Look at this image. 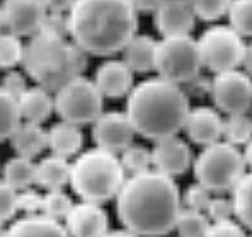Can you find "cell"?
Returning <instances> with one entry per match:
<instances>
[{
  "mask_svg": "<svg viewBox=\"0 0 252 237\" xmlns=\"http://www.w3.org/2000/svg\"><path fill=\"white\" fill-rule=\"evenodd\" d=\"M181 212L183 195L177 183L155 169L128 176L116 196L120 222L140 237L167 236Z\"/></svg>",
  "mask_w": 252,
  "mask_h": 237,
  "instance_id": "6da1fadb",
  "label": "cell"
},
{
  "mask_svg": "<svg viewBox=\"0 0 252 237\" xmlns=\"http://www.w3.org/2000/svg\"><path fill=\"white\" fill-rule=\"evenodd\" d=\"M66 22L70 39L94 57L120 53L138 31V14L129 0H75Z\"/></svg>",
  "mask_w": 252,
  "mask_h": 237,
  "instance_id": "7a4b0ae2",
  "label": "cell"
},
{
  "mask_svg": "<svg viewBox=\"0 0 252 237\" xmlns=\"http://www.w3.org/2000/svg\"><path fill=\"white\" fill-rule=\"evenodd\" d=\"M189 109V98L184 89L157 75L131 89L125 113L136 135L157 142L183 132Z\"/></svg>",
  "mask_w": 252,
  "mask_h": 237,
  "instance_id": "3957f363",
  "label": "cell"
},
{
  "mask_svg": "<svg viewBox=\"0 0 252 237\" xmlns=\"http://www.w3.org/2000/svg\"><path fill=\"white\" fill-rule=\"evenodd\" d=\"M87 67V53L66 36L39 31L24 48L22 68L38 86L57 92L68 80L82 75Z\"/></svg>",
  "mask_w": 252,
  "mask_h": 237,
  "instance_id": "277c9868",
  "label": "cell"
},
{
  "mask_svg": "<svg viewBox=\"0 0 252 237\" xmlns=\"http://www.w3.org/2000/svg\"><path fill=\"white\" fill-rule=\"evenodd\" d=\"M126 177L118 154L94 147L80 152L72 162L70 186L82 202L102 205L116 198Z\"/></svg>",
  "mask_w": 252,
  "mask_h": 237,
  "instance_id": "5b68a950",
  "label": "cell"
},
{
  "mask_svg": "<svg viewBox=\"0 0 252 237\" xmlns=\"http://www.w3.org/2000/svg\"><path fill=\"white\" fill-rule=\"evenodd\" d=\"M196 181L206 186L211 193L221 195L232 191L246 174L247 166L244 162L242 150L225 140L203 147L196 161L192 162Z\"/></svg>",
  "mask_w": 252,
  "mask_h": 237,
  "instance_id": "8992f818",
  "label": "cell"
},
{
  "mask_svg": "<svg viewBox=\"0 0 252 237\" xmlns=\"http://www.w3.org/2000/svg\"><path fill=\"white\" fill-rule=\"evenodd\" d=\"M104 96L94 80L79 75L55 92V113L79 127L92 125L104 113Z\"/></svg>",
  "mask_w": 252,
  "mask_h": 237,
  "instance_id": "52a82bcc",
  "label": "cell"
},
{
  "mask_svg": "<svg viewBox=\"0 0 252 237\" xmlns=\"http://www.w3.org/2000/svg\"><path fill=\"white\" fill-rule=\"evenodd\" d=\"M201 68L203 60L198 39H194L191 34L162 38L158 41L157 65H155L158 77L183 86L192 77L201 73Z\"/></svg>",
  "mask_w": 252,
  "mask_h": 237,
  "instance_id": "ba28073f",
  "label": "cell"
},
{
  "mask_svg": "<svg viewBox=\"0 0 252 237\" xmlns=\"http://www.w3.org/2000/svg\"><path fill=\"white\" fill-rule=\"evenodd\" d=\"M203 67L211 73H221L227 70L242 68L246 41L228 24H215L203 31L198 38Z\"/></svg>",
  "mask_w": 252,
  "mask_h": 237,
  "instance_id": "9c48e42d",
  "label": "cell"
},
{
  "mask_svg": "<svg viewBox=\"0 0 252 237\" xmlns=\"http://www.w3.org/2000/svg\"><path fill=\"white\" fill-rule=\"evenodd\" d=\"M210 98L220 113H249L252 108V77L240 68L215 73Z\"/></svg>",
  "mask_w": 252,
  "mask_h": 237,
  "instance_id": "30bf717a",
  "label": "cell"
},
{
  "mask_svg": "<svg viewBox=\"0 0 252 237\" xmlns=\"http://www.w3.org/2000/svg\"><path fill=\"white\" fill-rule=\"evenodd\" d=\"M0 16L7 33L19 38H31L41 31L48 10L43 0H2Z\"/></svg>",
  "mask_w": 252,
  "mask_h": 237,
  "instance_id": "8fae6325",
  "label": "cell"
},
{
  "mask_svg": "<svg viewBox=\"0 0 252 237\" xmlns=\"http://www.w3.org/2000/svg\"><path fill=\"white\" fill-rule=\"evenodd\" d=\"M136 132L129 118L121 111H106L92 123V140L95 147L121 154L133 143Z\"/></svg>",
  "mask_w": 252,
  "mask_h": 237,
  "instance_id": "7c38bea8",
  "label": "cell"
},
{
  "mask_svg": "<svg viewBox=\"0 0 252 237\" xmlns=\"http://www.w3.org/2000/svg\"><path fill=\"white\" fill-rule=\"evenodd\" d=\"M154 169L169 177L183 176L191 168L192 154L188 142L179 135L165 136L155 142L152 149Z\"/></svg>",
  "mask_w": 252,
  "mask_h": 237,
  "instance_id": "4fadbf2b",
  "label": "cell"
},
{
  "mask_svg": "<svg viewBox=\"0 0 252 237\" xmlns=\"http://www.w3.org/2000/svg\"><path fill=\"white\" fill-rule=\"evenodd\" d=\"M70 237H104L109 232V217L102 205L92 202L75 203L63 220Z\"/></svg>",
  "mask_w": 252,
  "mask_h": 237,
  "instance_id": "5bb4252c",
  "label": "cell"
},
{
  "mask_svg": "<svg viewBox=\"0 0 252 237\" xmlns=\"http://www.w3.org/2000/svg\"><path fill=\"white\" fill-rule=\"evenodd\" d=\"M184 133L189 142L196 145H211L223 136V118L220 111L211 106H196L191 108L184 121Z\"/></svg>",
  "mask_w": 252,
  "mask_h": 237,
  "instance_id": "9a60e30c",
  "label": "cell"
},
{
  "mask_svg": "<svg viewBox=\"0 0 252 237\" xmlns=\"http://www.w3.org/2000/svg\"><path fill=\"white\" fill-rule=\"evenodd\" d=\"M194 10L189 2H162L154 12V22L162 38L188 36L196 26Z\"/></svg>",
  "mask_w": 252,
  "mask_h": 237,
  "instance_id": "2e32d148",
  "label": "cell"
},
{
  "mask_svg": "<svg viewBox=\"0 0 252 237\" xmlns=\"http://www.w3.org/2000/svg\"><path fill=\"white\" fill-rule=\"evenodd\" d=\"M135 72L123 60H106L95 70L94 82L101 94L107 99L128 98L131 89L135 87Z\"/></svg>",
  "mask_w": 252,
  "mask_h": 237,
  "instance_id": "e0dca14e",
  "label": "cell"
},
{
  "mask_svg": "<svg viewBox=\"0 0 252 237\" xmlns=\"http://www.w3.org/2000/svg\"><path fill=\"white\" fill-rule=\"evenodd\" d=\"M3 237H70V234L63 222L38 213L14 220Z\"/></svg>",
  "mask_w": 252,
  "mask_h": 237,
  "instance_id": "ac0fdd59",
  "label": "cell"
},
{
  "mask_svg": "<svg viewBox=\"0 0 252 237\" xmlns=\"http://www.w3.org/2000/svg\"><path fill=\"white\" fill-rule=\"evenodd\" d=\"M157 50L158 41H155L148 34L136 33L121 50L123 53L121 60L135 73H148L155 70V65H157Z\"/></svg>",
  "mask_w": 252,
  "mask_h": 237,
  "instance_id": "d6986e66",
  "label": "cell"
},
{
  "mask_svg": "<svg viewBox=\"0 0 252 237\" xmlns=\"http://www.w3.org/2000/svg\"><path fill=\"white\" fill-rule=\"evenodd\" d=\"M22 121L43 125L55 113V96L41 86L29 87L17 99Z\"/></svg>",
  "mask_w": 252,
  "mask_h": 237,
  "instance_id": "ffe728a7",
  "label": "cell"
},
{
  "mask_svg": "<svg viewBox=\"0 0 252 237\" xmlns=\"http://www.w3.org/2000/svg\"><path fill=\"white\" fill-rule=\"evenodd\" d=\"M84 147V133L79 125L60 120L48 130V149L51 154L70 159L77 157Z\"/></svg>",
  "mask_w": 252,
  "mask_h": 237,
  "instance_id": "44dd1931",
  "label": "cell"
},
{
  "mask_svg": "<svg viewBox=\"0 0 252 237\" xmlns=\"http://www.w3.org/2000/svg\"><path fill=\"white\" fill-rule=\"evenodd\" d=\"M70 171L72 162H68V159L51 154L36 162V184L44 191L63 190L70 184Z\"/></svg>",
  "mask_w": 252,
  "mask_h": 237,
  "instance_id": "7402d4cb",
  "label": "cell"
},
{
  "mask_svg": "<svg viewBox=\"0 0 252 237\" xmlns=\"http://www.w3.org/2000/svg\"><path fill=\"white\" fill-rule=\"evenodd\" d=\"M10 143L17 155L34 159L48 149V130H44L43 125L21 121L10 136Z\"/></svg>",
  "mask_w": 252,
  "mask_h": 237,
  "instance_id": "603a6c76",
  "label": "cell"
},
{
  "mask_svg": "<svg viewBox=\"0 0 252 237\" xmlns=\"http://www.w3.org/2000/svg\"><path fill=\"white\" fill-rule=\"evenodd\" d=\"M2 179L17 191L31 188L32 184H36V162L22 155L10 157L3 164Z\"/></svg>",
  "mask_w": 252,
  "mask_h": 237,
  "instance_id": "cb8c5ba5",
  "label": "cell"
},
{
  "mask_svg": "<svg viewBox=\"0 0 252 237\" xmlns=\"http://www.w3.org/2000/svg\"><path fill=\"white\" fill-rule=\"evenodd\" d=\"M232 203L235 218L252 231V171L244 174L232 190Z\"/></svg>",
  "mask_w": 252,
  "mask_h": 237,
  "instance_id": "d4e9b609",
  "label": "cell"
},
{
  "mask_svg": "<svg viewBox=\"0 0 252 237\" xmlns=\"http://www.w3.org/2000/svg\"><path fill=\"white\" fill-rule=\"evenodd\" d=\"M221 140L235 147L246 145L249 140H252V116H249V113L227 114V118L223 120Z\"/></svg>",
  "mask_w": 252,
  "mask_h": 237,
  "instance_id": "484cf974",
  "label": "cell"
},
{
  "mask_svg": "<svg viewBox=\"0 0 252 237\" xmlns=\"http://www.w3.org/2000/svg\"><path fill=\"white\" fill-rule=\"evenodd\" d=\"M21 121L17 99L0 87V142L10 140Z\"/></svg>",
  "mask_w": 252,
  "mask_h": 237,
  "instance_id": "4316f807",
  "label": "cell"
},
{
  "mask_svg": "<svg viewBox=\"0 0 252 237\" xmlns=\"http://www.w3.org/2000/svg\"><path fill=\"white\" fill-rule=\"evenodd\" d=\"M121 164H123L126 174H140L154 169V159H152V149L140 145V143H131L129 147L121 152L120 155Z\"/></svg>",
  "mask_w": 252,
  "mask_h": 237,
  "instance_id": "83f0119b",
  "label": "cell"
},
{
  "mask_svg": "<svg viewBox=\"0 0 252 237\" xmlns=\"http://www.w3.org/2000/svg\"><path fill=\"white\" fill-rule=\"evenodd\" d=\"M210 224L211 222L205 212L189 210L183 206V212L176 222V231L179 237H205Z\"/></svg>",
  "mask_w": 252,
  "mask_h": 237,
  "instance_id": "f1b7e54d",
  "label": "cell"
},
{
  "mask_svg": "<svg viewBox=\"0 0 252 237\" xmlns=\"http://www.w3.org/2000/svg\"><path fill=\"white\" fill-rule=\"evenodd\" d=\"M26 44L21 41L19 36L12 33H2L0 34V68L10 70L17 65H22Z\"/></svg>",
  "mask_w": 252,
  "mask_h": 237,
  "instance_id": "f546056e",
  "label": "cell"
},
{
  "mask_svg": "<svg viewBox=\"0 0 252 237\" xmlns=\"http://www.w3.org/2000/svg\"><path fill=\"white\" fill-rule=\"evenodd\" d=\"M227 16L228 26L242 38H252V0H232Z\"/></svg>",
  "mask_w": 252,
  "mask_h": 237,
  "instance_id": "4dcf8cb0",
  "label": "cell"
},
{
  "mask_svg": "<svg viewBox=\"0 0 252 237\" xmlns=\"http://www.w3.org/2000/svg\"><path fill=\"white\" fill-rule=\"evenodd\" d=\"M73 205H75V203L72 202L68 193H65L63 190H51L43 195L41 213L50 218H55V220L63 222L66 218V215L70 213Z\"/></svg>",
  "mask_w": 252,
  "mask_h": 237,
  "instance_id": "1f68e13d",
  "label": "cell"
},
{
  "mask_svg": "<svg viewBox=\"0 0 252 237\" xmlns=\"http://www.w3.org/2000/svg\"><path fill=\"white\" fill-rule=\"evenodd\" d=\"M196 17L205 22H215L228 14L232 0H189Z\"/></svg>",
  "mask_w": 252,
  "mask_h": 237,
  "instance_id": "d6a6232c",
  "label": "cell"
},
{
  "mask_svg": "<svg viewBox=\"0 0 252 237\" xmlns=\"http://www.w3.org/2000/svg\"><path fill=\"white\" fill-rule=\"evenodd\" d=\"M215 193H211L206 186H203L201 183H192L186 188L183 195V205L184 208L189 210H199V212H205L206 206H208L211 196Z\"/></svg>",
  "mask_w": 252,
  "mask_h": 237,
  "instance_id": "836d02e7",
  "label": "cell"
},
{
  "mask_svg": "<svg viewBox=\"0 0 252 237\" xmlns=\"http://www.w3.org/2000/svg\"><path fill=\"white\" fill-rule=\"evenodd\" d=\"M17 195L19 191L14 190L5 181H0V224L12 220L14 215L19 212L17 208Z\"/></svg>",
  "mask_w": 252,
  "mask_h": 237,
  "instance_id": "e575fe53",
  "label": "cell"
},
{
  "mask_svg": "<svg viewBox=\"0 0 252 237\" xmlns=\"http://www.w3.org/2000/svg\"><path fill=\"white\" fill-rule=\"evenodd\" d=\"M206 217L210 218V222H221L228 220V218L235 217L233 212V203L232 198H225L221 195H213L205 210Z\"/></svg>",
  "mask_w": 252,
  "mask_h": 237,
  "instance_id": "d590c367",
  "label": "cell"
},
{
  "mask_svg": "<svg viewBox=\"0 0 252 237\" xmlns=\"http://www.w3.org/2000/svg\"><path fill=\"white\" fill-rule=\"evenodd\" d=\"M17 208L24 215H38L43 210V193L32 190V188H26L21 190L17 195Z\"/></svg>",
  "mask_w": 252,
  "mask_h": 237,
  "instance_id": "8d00e7d4",
  "label": "cell"
},
{
  "mask_svg": "<svg viewBox=\"0 0 252 237\" xmlns=\"http://www.w3.org/2000/svg\"><path fill=\"white\" fill-rule=\"evenodd\" d=\"M0 87H2L5 92H9L10 96H14L16 99H19L21 96L29 89L26 75L22 72H19L17 68L5 70V75L2 77V84H0Z\"/></svg>",
  "mask_w": 252,
  "mask_h": 237,
  "instance_id": "74e56055",
  "label": "cell"
},
{
  "mask_svg": "<svg viewBox=\"0 0 252 237\" xmlns=\"http://www.w3.org/2000/svg\"><path fill=\"white\" fill-rule=\"evenodd\" d=\"M205 237H247L242 225L233 218L221 222H211Z\"/></svg>",
  "mask_w": 252,
  "mask_h": 237,
  "instance_id": "f35d334b",
  "label": "cell"
},
{
  "mask_svg": "<svg viewBox=\"0 0 252 237\" xmlns=\"http://www.w3.org/2000/svg\"><path fill=\"white\" fill-rule=\"evenodd\" d=\"M181 87L184 89L188 98H205V96H210L211 80L203 77L201 73H198V75L192 77L191 80H188V82L183 84Z\"/></svg>",
  "mask_w": 252,
  "mask_h": 237,
  "instance_id": "ab89813d",
  "label": "cell"
},
{
  "mask_svg": "<svg viewBox=\"0 0 252 237\" xmlns=\"http://www.w3.org/2000/svg\"><path fill=\"white\" fill-rule=\"evenodd\" d=\"M43 3L50 14H68L75 0H43Z\"/></svg>",
  "mask_w": 252,
  "mask_h": 237,
  "instance_id": "60d3db41",
  "label": "cell"
},
{
  "mask_svg": "<svg viewBox=\"0 0 252 237\" xmlns=\"http://www.w3.org/2000/svg\"><path fill=\"white\" fill-rule=\"evenodd\" d=\"M131 7L136 10V14H154L160 5V0H129Z\"/></svg>",
  "mask_w": 252,
  "mask_h": 237,
  "instance_id": "b9f144b4",
  "label": "cell"
},
{
  "mask_svg": "<svg viewBox=\"0 0 252 237\" xmlns=\"http://www.w3.org/2000/svg\"><path fill=\"white\" fill-rule=\"evenodd\" d=\"M242 68H244V72H247L252 77V43L246 44V53H244Z\"/></svg>",
  "mask_w": 252,
  "mask_h": 237,
  "instance_id": "7bdbcfd3",
  "label": "cell"
},
{
  "mask_svg": "<svg viewBox=\"0 0 252 237\" xmlns=\"http://www.w3.org/2000/svg\"><path fill=\"white\" fill-rule=\"evenodd\" d=\"M242 155H244V162H246V166L252 171V140H249V142L244 145Z\"/></svg>",
  "mask_w": 252,
  "mask_h": 237,
  "instance_id": "ee69618b",
  "label": "cell"
},
{
  "mask_svg": "<svg viewBox=\"0 0 252 237\" xmlns=\"http://www.w3.org/2000/svg\"><path fill=\"white\" fill-rule=\"evenodd\" d=\"M104 237H140L135 232L128 231V229H120V231H109Z\"/></svg>",
  "mask_w": 252,
  "mask_h": 237,
  "instance_id": "f6af8a7d",
  "label": "cell"
},
{
  "mask_svg": "<svg viewBox=\"0 0 252 237\" xmlns=\"http://www.w3.org/2000/svg\"><path fill=\"white\" fill-rule=\"evenodd\" d=\"M160 2H189V0H160Z\"/></svg>",
  "mask_w": 252,
  "mask_h": 237,
  "instance_id": "bcb514c9",
  "label": "cell"
},
{
  "mask_svg": "<svg viewBox=\"0 0 252 237\" xmlns=\"http://www.w3.org/2000/svg\"><path fill=\"white\" fill-rule=\"evenodd\" d=\"M3 234H5V229H3L2 224H0V237H3Z\"/></svg>",
  "mask_w": 252,
  "mask_h": 237,
  "instance_id": "7dc6e473",
  "label": "cell"
},
{
  "mask_svg": "<svg viewBox=\"0 0 252 237\" xmlns=\"http://www.w3.org/2000/svg\"><path fill=\"white\" fill-rule=\"evenodd\" d=\"M2 29H3V24H2V16H0V34H2Z\"/></svg>",
  "mask_w": 252,
  "mask_h": 237,
  "instance_id": "c3c4849f",
  "label": "cell"
}]
</instances>
